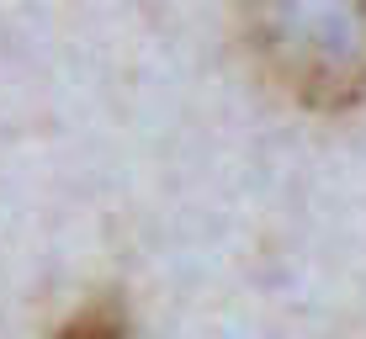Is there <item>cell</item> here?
I'll list each match as a JSON object with an SVG mask.
<instances>
[{
	"label": "cell",
	"instance_id": "6da1fadb",
	"mask_svg": "<svg viewBox=\"0 0 366 339\" xmlns=\"http://www.w3.org/2000/svg\"><path fill=\"white\" fill-rule=\"evenodd\" d=\"M244 32L292 101L313 111L366 101V0H244Z\"/></svg>",
	"mask_w": 366,
	"mask_h": 339
},
{
	"label": "cell",
	"instance_id": "7a4b0ae2",
	"mask_svg": "<svg viewBox=\"0 0 366 339\" xmlns=\"http://www.w3.org/2000/svg\"><path fill=\"white\" fill-rule=\"evenodd\" d=\"M59 339H122L117 318H107V313H80L74 323L59 329Z\"/></svg>",
	"mask_w": 366,
	"mask_h": 339
}]
</instances>
